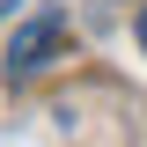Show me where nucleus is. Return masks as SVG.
I'll return each mask as SVG.
<instances>
[{"label": "nucleus", "instance_id": "3", "mask_svg": "<svg viewBox=\"0 0 147 147\" xmlns=\"http://www.w3.org/2000/svg\"><path fill=\"white\" fill-rule=\"evenodd\" d=\"M0 7H15V0H0Z\"/></svg>", "mask_w": 147, "mask_h": 147}, {"label": "nucleus", "instance_id": "1", "mask_svg": "<svg viewBox=\"0 0 147 147\" xmlns=\"http://www.w3.org/2000/svg\"><path fill=\"white\" fill-rule=\"evenodd\" d=\"M59 44H66V15H59V7L30 15V22L15 30V44H7V81H30V74H44Z\"/></svg>", "mask_w": 147, "mask_h": 147}, {"label": "nucleus", "instance_id": "2", "mask_svg": "<svg viewBox=\"0 0 147 147\" xmlns=\"http://www.w3.org/2000/svg\"><path fill=\"white\" fill-rule=\"evenodd\" d=\"M140 44H147V7H140Z\"/></svg>", "mask_w": 147, "mask_h": 147}]
</instances>
